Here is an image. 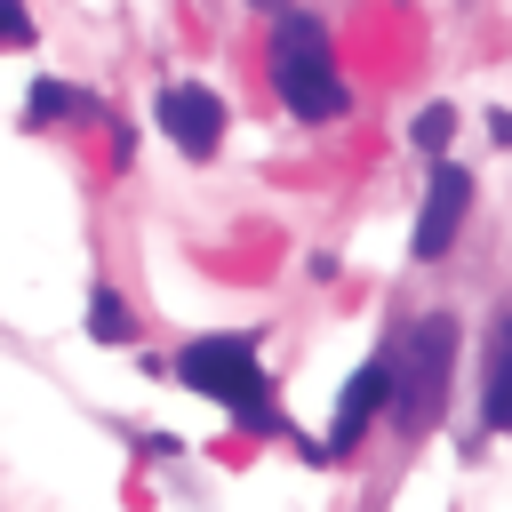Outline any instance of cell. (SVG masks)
Returning a JSON list of instances; mask_svg holds the SVG:
<instances>
[{
	"label": "cell",
	"instance_id": "obj_1",
	"mask_svg": "<svg viewBox=\"0 0 512 512\" xmlns=\"http://www.w3.org/2000/svg\"><path fill=\"white\" fill-rule=\"evenodd\" d=\"M384 352H392V424H400V432H424V424L448 408L456 320H448V312H416Z\"/></svg>",
	"mask_w": 512,
	"mask_h": 512
},
{
	"label": "cell",
	"instance_id": "obj_2",
	"mask_svg": "<svg viewBox=\"0 0 512 512\" xmlns=\"http://www.w3.org/2000/svg\"><path fill=\"white\" fill-rule=\"evenodd\" d=\"M272 88L296 120H344V80H336V56H328V32L320 16H280L272 24Z\"/></svg>",
	"mask_w": 512,
	"mask_h": 512
},
{
	"label": "cell",
	"instance_id": "obj_3",
	"mask_svg": "<svg viewBox=\"0 0 512 512\" xmlns=\"http://www.w3.org/2000/svg\"><path fill=\"white\" fill-rule=\"evenodd\" d=\"M176 376H184L192 392H208L216 408H232V416H256V424L272 416V376H264L256 344H240V336H200V344H184Z\"/></svg>",
	"mask_w": 512,
	"mask_h": 512
},
{
	"label": "cell",
	"instance_id": "obj_4",
	"mask_svg": "<svg viewBox=\"0 0 512 512\" xmlns=\"http://www.w3.org/2000/svg\"><path fill=\"white\" fill-rule=\"evenodd\" d=\"M464 216H472V168H456V160H432V184H424V208H416V264H440L448 248H456V232H464Z\"/></svg>",
	"mask_w": 512,
	"mask_h": 512
},
{
	"label": "cell",
	"instance_id": "obj_5",
	"mask_svg": "<svg viewBox=\"0 0 512 512\" xmlns=\"http://www.w3.org/2000/svg\"><path fill=\"white\" fill-rule=\"evenodd\" d=\"M376 408L392 416V352H368V360L352 368V384H344V400H336V424H328V448H320V456H352L360 432L376 424Z\"/></svg>",
	"mask_w": 512,
	"mask_h": 512
},
{
	"label": "cell",
	"instance_id": "obj_6",
	"mask_svg": "<svg viewBox=\"0 0 512 512\" xmlns=\"http://www.w3.org/2000/svg\"><path fill=\"white\" fill-rule=\"evenodd\" d=\"M160 128H168V144H176V152L208 160V152L224 144V104H216V88H200V80L160 88Z\"/></svg>",
	"mask_w": 512,
	"mask_h": 512
},
{
	"label": "cell",
	"instance_id": "obj_7",
	"mask_svg": "<svg viewBox=\"0 0 512 512\" xmlns=\"http://www.w3.org/2000/svg\"><path fill=\"white\" fill-rule=\"evenodd\" d=\"M480 424L512 432V312H496L488 328V360H480Z\"/></svg>",
	"mask_w": 512,
	"mask_h": 512
},
{
	"label": "cell",
	"instance_id": "obj_8",
	"mask_svg": "<svg viewBox=\"0 0 512 512\" xmlns=\"http://www.w3.org/2000/svg\"><path fill=\"white\" fill-rule=\"evenodd\" d=\"M448 136H456V104H424V112H416V152L448 160Z\"/></svg>",
	"mask_w": 512,
	"mask_h": 512
},
{
	"label": "cell",
	"instance_id": "obj_9",
	"mask_svg": "<svg viewBox=\"0 0 512 512\" xmlns=\"http://www.w3.org/2000/svg\"><path fill=\"white\" fill-rule=\"evenodd\" d=\"M88 320H96V336H104V344H120V336H128V312H120V296H112V288H96Z\"/></svg>",
	"mask_w": 512,
	"mask_h": 512
},
{
	"label": "cell",
	"instance_id": "obj_10",
	"mask_svg": "<svg viewBox=\"0 0 512 512\" xmlns=\"http://www.w3.org/2000/svg\"><path fill=\"white\" fill-rule=\"evenodd\" d=\"M32 112H88V104H80L72 88H56V80H40V88H32Z\"/></svg>",
	"mask_w": 512,
	"mask_h": 512
},
{
	"label": "cell",
	"instance_id": "obj_11",
	"mask_svg": "<svg viewBox=\"0 0 512 512\" xmlns=\"http://www.w3.org/2000/svg\"><path fill=\"white\" fill-rule=\"evenodd\" d=\"M248 8H264V16H296V8H288V0H248Z\"/></svg>",
	"mask_w": 512,
	"mask_h": 512
}]
</instances>
